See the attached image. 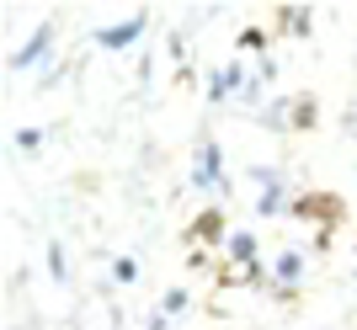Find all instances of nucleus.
I'll list each match as a JSON object with an SVG mask.
<instances>
[{"mask_svg": "<svg viewBox=\"0 0 357 330\" xmlns=\"http://www.w3.org/2000/svg\"><path fill=\"white\" fill-rule=\"evenodd\" d=\"M283 27H288V32H310V11H304V6L283 11Z\"/></svg>", "mask_w": 357, "mask_h": 330, "instance_id": "nucleus-12", "label": "nucleus"}, {"mask_svg": "<svg viewBox=\"0 0 357 330\" xmlns=\"http://www.w3.org/2000/svg\"><path fill=\"white\" fill-rule=\"evenodd\" d=\"M245 91V86H251V80H245V64H224V70H219V75H213L208 80V102H229V91Z\"/></svg>", "mask_w": 357, "mask_h": 330, "instance_id": "nucleus-4", "label": "nucleus"}, {"mask_svg": "<svg viewBox=\"0 0 357 330\" xmlns=\"http://www.w3.org/2000/svg\"><path fill=\"white\" fill-rule=\"evenodd\" d=\"M272 277H278L283 288H298V283H304V256H298V251H283L278 261H272Z\"/></svg>", "mask_w": 357, "mask_h": 330, "instance_id": "nucleus-5", "label": "nucleus"}, {"mask_svg": "<svg viewBox=\"0 0 357 330\" xmlns=\"http://www.w3.org/2000/svg\"><path fill=\"white\" fill-rule=\"evenodd\" d=\"M192 240H224V213L219 208H203L192 219Z\"/></svg>", "mask_w": 357, "mask_h": 330, "instance_id": "nucleus-7", "label": "nucleus"}, {"mask_svg": "<svg viewBox=\"0 0 357 330\" xmlns=\"http://www.w3.org/2000/svg\"><path fill=\"white\" fill-rule=\"evenodd\" d=\"M240 48H256V54H261V48H267V32H261V27H245V32H240Z\"/></svg>", "mask_w": 357, "mask_h": 330, "instance_id": "nucleus-14", "label": "nucleus"}, {"mask_svg": "<svg viewBox=\"0 0 357 330\" xmlns=\"http://www.w3.org/2000/svg\"><path fill=\"white\" fill-rule=\"evenodd\" d=\"M48 272H54L59 283H70V267H64V245L59 240H48Z\"/></svg>", "mask_w": 357, "mask_h": 330, "instance_id": "nucleus-10", "label": "nucleus"}, {"mask_svg": "<svg viewBox=\"0 0 357 330\" xmlns=\"http://www.w3.org/2000/svg\"><path fill=\"white\" fill-rule=\"evenodd\" d=\"M192 187H203V192H224V187H229V181H224L219 139H203V150H197V171H192Z\"/></svg>", "mask_w": 357, "mask_h": 330, "instance_id": "nucleus-1", "label": "nucleus"}, {"mask_svg": "<svg viewBox=\"0 0 357 330\" xmlns=\"http://www.w3.org/2000/svg\"><path fill=\"white\" fill-rule=\"evenodd\" d=\"M48 48H54V22H38V32L11 54V70H32V64H43Z\"/></svg>", "mask_w": 357, "mask_h": 330, "instance_id": "nucleus-2", "label": "nucleus"}, {"mask_svg": "<svg viewBox=\"0 0 357 330\" xmlns=\"http://www.w3.org/2000/svg\"><path fill=\"white\" fill-rule=\"evenodd\" d=\"M144 27H149V16H144V11H134V16H128V22H118V27H96V43L118 54V48L139 43V32H144Z\"/></svg>", "mask_w": 357, "mask_h": 330, "instance_id": "nucleus-3", "label": "nucleus"}, {"mask_svg": "<svg viewBox=\"0 0 357 330\" xmlns=\"http://www.w3.org/2000/svg\"><path fill=\"white\" fill-rule=\"evenodd\" d=\"M229 256H235L240 267H251V261H256V235H251V229H235V235H229Z\"/></svg>", "mask_w": 357, "mask_h": 330, "instance_id": "nucleus-8", "label": "nucleus"}, {"mask_svg": "<svg viewBox=\"0 0 357 330\" xmlns=\"http://www.w3.org/2000/svg\"><path fill=\"white\" fill-rule=\"evenodd\" d=\"M187 304H192V293H187V288H165V299H160V315L171 320V315H181Z\"/></svg>", "mask_w": 357, "mask_h": 330, "instance_id": "nucleus-9", "label": "nucleus"}, {"mask_svg": "<svg viewBox=\"0 0 357 330\" xmlns=\"http://www.w3.org/2000/svg\"><path fill=\"white\" fill-rule=\"evenodd\" d=\"M112 277H118V283H134V277H139V261H134V256H118V261H112Z\"/></svg>", "mask_w": 357, "mask_h": 330, "instance_id": "nucleus-11", "label": "nucleus"}, {"mask_svg": "<svg viewBox=\"0 0 357 330\" xmlns=\"http://www.w3.org/2000/svg\"><path fill=\"white\" fill-rule=\"evenodd\" d=\"M261 176H267V181H261V203H256V208L272 219V213H283V187H288V181L278 176V171H261Z\"/></svg>", "mask_w": 357, "mask_h": 330, "instance_id": "nucleus-6", "label": "nucleus"}, {"mask_svg": "<svg viewBox=\"0 0 357 330\" xmlns=\"http://www.w3.org/2000/svg\"><path fill=\"white\" fill-rule=\"evenodd\" d=\"M43 144V128H16V150H38Z\"/></svg>", "mask_w": 357, "mask_h": 330, "instance_id": "nucleus-13", "label": "nucleus"}]
</instances>
